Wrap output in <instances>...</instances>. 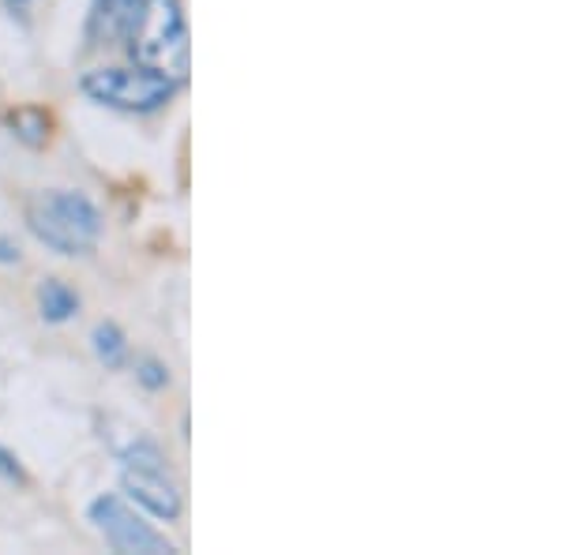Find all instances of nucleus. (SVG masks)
I'll list each match as a JSON object with an SVG mask.
<instances>
[{
  "instance_id": "nucleus-1",
  "label": "nucleus",
  "mask_w": 563,
  "mask_h": 555,
  "mask_svg": "<svg viewBox=\"0 0 563 555\" xmlns=\"http://www.w3.org/2000/svg\"><path fill=\"white\" fill-rule=\"evenodd\" d=\"M124 42L140 68L162 71L177 84L188 76V26L180 0H147Z\"/></svg>"
},
{
  "instance_id": "nucleus-8",
  "label": "nucleus",
  "mask_w": 563,
  "mask_h": 555,
  "mask_svg": "<svg viewBox=\"0 0 563 555\" xmlns=\"http://www.w3.org/2000/svg\"><path fill=\"white\" fill-rule=\"evenodd\" d=\"M8 129H12L15 140H23L26 147H42L45 135H49V116H45L42 109L26 106V109H15V113H8Z\"/></svg>"
},
{
  "instance_id": "nucleus-4",
  "label": "nucleus",
  "mask_w": 563,
  "mask_h": 555,
  "mask_svg": "<svg viewBox=\"0 0 563 555\" xmlns=\"http://www.w3.org/2000/svg\"><path fill=\"white\" fill-rule=\"evenodd\" d=\"M90 522L98 525V533L113 544V552L124 555H169L174 544L162 533H154L140 514L129 511L117 496H102L90 503Z\"/></svg>"
},
{
  "instance_id": "nucleus-7",
  "label": "nucleus",
  "mask_w": 563,
  "mask_h": 555,
  "mask_svg": "<svg viewBox=\"0 0 563 555\" xmlns=\"http://www.w3.org/2000/svg\"><path fill=\"white\" fill-rule=\"evenodd\" d=\"M38 304H42V315L49 323H65V320H71V315H76L79 297L71 293L65 281L49 278V281H42V289H38Z\"/></svg>"
},
{
  "instance_id": "nucleus-3",
  "label": "nucleus",
  "mask_w": 563,
  "mask_h": 555,
  "mask_svg": "<svg viewBox=\"0 0 563 555\" xmlns=\"http://www.w3.org/2000/svg\"><path fill=\"white\" fill-rule=\"evenodd\" d=\"M177 79L151 68H98L84 76V95L90 102L124 109V113H151L174 98Z\"/></svg>"
},
{
  "instance_id": "nucleus-13",
  "label": "nucleus",
  "mask_w": 563,
  "mask_h": 555,
  "mask_svg": "<svg viewBox=\"0 0 563 555\" xmlns=\"http://www.w3.org/2000/svg\"><path fill=\"white\" fill-rule=\"evenodd\" d=\"M8 4H12V8H20V4H26V0H8Z\"/></svg>"
},
{
  "instance_id": "nucleus-2",
  "label": "nucleus",
  "mask_w": 563,
  "mask_h": 555,
  "mask_svg": "<svg viewBox=\"0 0 563 555\" xmlns=\"http://www.w3.org/2000/svg\"><path fill=\"white\" fill-rule=\"evenodd\" d=\"M26 225L60 256H84L102 233L95 203L79 192H38L26 203Z\"/></svg>"
},
{
  "instance_id": "nucleus-12",
  "label": "nucleus",
  "mask_w": 563,
  "mask_h": 555,
  "mask_svg": "<svg viewBox=\"0 0 563 555\" xmlns=\"http://www.w3.org/2000/svg\"><path fill=\"white\" fill-rule=\"evenodd\" d=\"M20 259V248L12 241H0V263H15Z\"/></svg>"
},
{
  "instance_id": "nucleus-9",
  "label": "nucleus",
  "mask_w": 563,
  "mask_h": 555,
  "mask_svg": "<svg viewBox=\"0 0 563 555\" xmlns=\"http://www.w3.org/2000/svg\"><path fill=\"white\" fill-rule=\"evenodd\" d=\"M95 353H98V360H102L106 368H121V364H124V353H129L121 326H117V323L95 326Z\"/></svg>"
},
{
  "instance_id": "nucleus-11",
  "label": "nucleus",
  "mask_w": 563,
  "mask_h": 555,
  "mask_svg": "<svg viewBox=\"0 0 563 555\" xmlns=\"http://www.w3.org/2000/svg\"><path fill=\"white\" fill-rule=\"evenodd\" d=\"M0 477H8V480H20L23 485V469L15 466V458L8 451H0Z\"/></svg>"
},
{
  "instance_id": "nucleus-5",
  "label": "nucleus",
  "mask_w": 563,
  "mask_h": 555,
  "mask_svg": "<svg viewBox=\"0 0 563 555\" xmlns=\"http://www.w3.org/2000/svg\"><path fill=\"white\" fill-rule=\"evenodd\" d=\"M121 485L135 499V503H143L151 514H158V518H177L180 514V496H177V488L166 480V473L129 469V466H124Z\"/></svg>"
},
{
  "instance_id": "nucleus-6",
  "label": "nucleus",
  "mask_w": 563,
  "mask_h": 555,
  "mask_svg": "<svg viewBox=\"0 0 563 555\" xmlns=\"http://www.w3.org/2000/svg\"><path fill=\"white\" fill-rule=\"evenodd\" d=\"M147 0H95L90 12V42H121L140 20Z\"/></svg>"
},
{
  "instance_id": "nucleus-10",
  "label": "nucleus",
  "mask_w": 563,
  "mask_h": 555,
  "mask_svg": "<svg viewBox=\"0 0 563 555\" xmlns=\"http://www.w3.org/2000/svg\"><path fill=\"white\" fill-rule=\"evenodd\" d=\"M140 384H143V387H151V390H158V387H166V384H169V371L162 368L158 360H143V364H140Z\"/></svg>"
}]
</instances>
